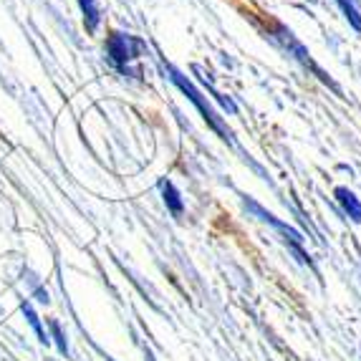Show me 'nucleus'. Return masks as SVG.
Wrapping results in <instances>:
<instances>
[{"mask_svg": "<svg viewBox=\"0 0 361 361\" xmlns=\"http://www.w3.org/2000/svg\"><path fill=\"white\" fill-rule=\"evenodd\" d=\"M265 38H268V41H271L273 46H276V49L283 51V54L288 56L290 61H295V63H298V66H301L303 71L313 73V76L319 78L321 84H326L329 89H334L338 94V97H341V89H338V84L334 81L331 76H329V73L324 71V68L319 66V63H316V61H313V56L308 54V49L301 43V38L295 36V33L288 28V25L268 16V28H265Z\"/></svg>", "mask_w": 361, "mask_h": 361, "instance_id": "nucleus-1", "label": "nucleus"}, {"mask_svg": "<svg viewBox=\"0 0 361 361\" xmlns=\"http://www.w3.org/2000/svg\"><path fill=\"white\" fill-rule=\"evenodd\" d=\"M162 71L167 73L169 81H172V84H175L177 89H180L182 94H185V97L190 99V102H192L195 106H197V111L202 114V119L207 121V127H210L212 132L217 134V137L223 139V142H228L230 147H235V149H240V147H238V142H235V134L230 132L228 124H225V121L220 119V116H217V111L210 106L207 97H202V91H200L197 86H195L192 81H190V78L185 76V73L177 71V68H175V66H169V63H162Z\"/></svg>", "mask_w": 361, "mask_h": 361, "instance_id": "nucleus-2", "label": "nucleus"}, {"mask_svg": "<svg viewBox=\"0 0 361 361\" xmlns=\"http://www.w3.org/2000/svg\"><path fill=\"white\" fill-rule=\"evenodd\" d=\"M240 200H243V207H245L247 212L253 217H258L260 223H265V225H271L273 230H276L278 235H281V240L288 245V250L293 253V258L298 260L301 265H308V268H313V260H311V255L303 250V235L298 233L295 228H290L288 223H283L281 217H276L273 212H268L263 205H258L255 200H250V197H245V195H240Z\"/></svg>", "mask_w": 361, "mask_h": 361, "instance_id": "nucleus-3", "label": "nucleus"}, {"mask_svg": "<svg viewBox=\"0 0 361 361\" xmlns=\"http://www.w3.org/2000/svg\"><path fill=\"white\" fill-rule=\"evenodd\" d=\"M142 51V41H137L129 33H119L114 30L111 36L106 38V59L114 63V68H119L121 73L129 71V63L139 56Z\"/></svg>", "mask_w": 361, "mask_h": 361, "instance_id": "nucleus-4", "label": "nucleus"}, {"mask_svg": "<svg viewBox=\"0 0 361 361\" xmlns=\"http://www.w3.org/2000/svg\"><path fill=\"white\" fill-rule=\"evenodd\" d=\"M334 197H336L343 215L351 217V223L361 225V200L356 197L354 190H349V187H336V190H334Z\"/></svg>", "mask_w": 361, "mask_h": 361, "instance_id": "nucleus-5", "label": "nucleus"}, {"mask_svg": "<svg viewBox=\"0 0 361 361\" xmlns=\"http://www.w3.org/2000/svg\"><path fill=\"white\" fill-rule=\"evenodd\" d=\"M159 190H162V200H164V205H167V210L172 212L175 217L185 215V200H182L180 190H177V187L172 185L169 180L159 182Z\"/></svg>", "mask_w": 361, "mask_h": 361, "instance_id": "nucleus-6", "label": "nucleus"}, {"mask_svg": "<svg viewBox=\"0 0 361 361\" xmlns=\"http://www.w3.org/2000/svg\"><path fill=\"white\" fill-rule=\"evenodd\" d=\"M20 311H23V316H25V321H28V326L33 329V334H36V338L43 343V346H49L51 343V338H49V334L43 331V324H41V316L36 313V308L30 306V301H23L20 303Z\"/></svg>", "mask_w": 361, "mask_h": 361, "instance_id": "nucleus-7", "label": "nucleus"}, {"mask_svg": "<svg viewBox=\"0 0 361 361\" xmlns=\"http://www.w3.org/2000/svg\"><path fill=\"white\" fill-rule=\"evenodd\" d=\"M78 8L84 13V25L89 33H97L99 23H102V11H99L97 0H78Z\"/></svg>", "mask_w": 361, "mask_h": 361, "instance_id": "nucleus-8", "label": "nucleus"}, {"mask_svg": "<svg viewBox=\"0 0 361 361\" xmlns=\"http://www.w3.org/2000/svg\"><path fill=\"white\" fill-rule=\"evenodd\" d=\"M336 6L341 8L343 18L349 20V25L361 33V11H359V0H336Z\"/></svg>", "mask_w": 361, "mask_h": 361, "instance_id": "nucleus-9", "label": "nucleus"}, {"mask_svg": "<svg viewBox=\"0 0 361 361\" xmlns=\"http://www.w3.org/2000/svg\"><path fill=\"white\" fill-rule=\"evenodd\" d=\"M49 326H51V341L56 343V349H59L63 356H68L71 349H68V338H66V334H63V329H61V324L56 319H51Z\"/></svg>", "mask_w": 361, "mask_h": 361, "instance_id": "nucleus-10", "label": "nucleus"}, {"mask_svg": "<svg viewBox=\"0 0 361 361\" xmlns=\"http://www.w3.org/2000/svg\"><path fill=\"white\" fill-rule=\"evenodd\" d=\"M30 298H36V301H38V303H43V306H49V303H51L49 290L43 288V286L38 283V281H36L33 286H30Z\"/></svg>", "mask_w": 361, "mask_h": 361, "instance_id": "nucleus-11", "label": "nucleus"}, {"mask_svg": "<svg viewBox=\"0 0 361 361\" xmlns=\"http://www.w3.org/2000/svg\"><path fill=\"white\" fill-rule=\"evenodd\" d=\"M145 354H147V361H154V356H152L149 349H145Z\"/></svg>", "mask_w": 361, "mask_h": 361, "instance_id": "nucleus-12", "label": "nucleus"}, {"mask_svg": "<svg viewBox=\"0 0 361 361\" xmlns=\"http://www.w3.org/2000/svg\"><path fill=\"white\" fill-rule=\"evenodd\" d=\"M311 3H313V0H311Z\"/></svg>", "mask_w": 361, "mask_h": 361, "instance_id": "nucleus-13", "label": "nucleus"}]
</instances>
